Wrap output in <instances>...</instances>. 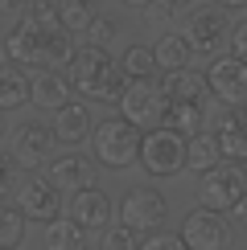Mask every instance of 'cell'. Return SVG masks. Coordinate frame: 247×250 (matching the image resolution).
Here are the masks:
<instances>
[{
	"instance_id": "6da1fadb",
	"label": "cell",
	"mask_w": 247,
	"mask_h": 250,
	"mask_svg": "<svg viewBox=\"0 0 247 250\" xmlns=\"http://www.w3.org/2000/svg\"><path fill=\"white\" fill-rule=\"evenodd\" d=\"M4 54L21 66L62 70L74 58V41L66 25H37L33 17H17V25L4 33Z\"/></svg>"
},
{
	"instance_id": "7a4b0ae2",
	"label": "cell",
	"mask_w": 247,
	"mask_h": 250,
	"mask_svg": "<svg viewBox=\"0 0 247 250\" xmlns=\"http://www.w3.org/2000/svg\"><path fill=\"white\" fill-rule=\"evenodd\" d=\"M70 82L82 99H95V103H120L124 86H128V74L116 58L107 54V45H82L70 58Z\"/></svg>"
},
{
	"instance_id": "3957f363",
	"label": "cell",
	"mask_w": 247,
	"mask_h": 250,
	"mask_svg": "<svg viewBox=\"0 0 247 250\" xmlns=\"http://www.w3.org/2000/svg\"><path fill=\"white\" fill-rule=\"evenodd\" d=\"M140 164L148 176H177L190 168V135L169 127V123H157V127L144 131L140 144Z\"/></svg>"
},
{
	"instance_id": "277c9868",
	"label": "cell",
	"mask_w": 247,
	"mask_h": 250,
	"mask_svg": "<svg viewBox=\"0 0 247 250\" xmlns=\"http://www.w3.org/2000/svg\"><path fill=\"white\" fill-rule=\"evenodd\" d=\"M91 144H95V160L103 164V168H128V164L140 160L144 127H136V123L124 119V115H111V119L95 123Z\"/></svg>"
},
{
	"instance_id": "5b68a950",
	"label": "cell",
	"mask_w": 247,
	"mask_h": 250,
	"mask_svg": "<svg viewBox=\"0 0 247 250\" xmlns=\"http://www.w3.org/2000/svg\"><path fill=\"white\" fill-rule=\"evenodd\" d=\"M120 115L132 119L136 127H157V123H165V111H169V95L161 90V78H132L128 86H124L120 95Z\"/></svg>"
},
{
	"instance_id": "8992f818",
	"label": "cell",
	"mask_w": 247,
	"mask_h": 250,
	"mask_svg": "<svg viewBox=\"0 0 247 250\" xmlns=\"http://www.w3.org/2000/svg\"><path fill=\"white\" fill-rule=\"evenodd\" d=\"M247 193V176L235 160H219L214 168L202 172V185H198V201L206 209L214 213H235V205H239V197Z\"/></svg>"
},
{
	"instance_id": "52a82bcc",
	"label": "cell",
	"mask_w": 247,
	"mask_h": 250,
	"mask_svg": "<svg viewBox=\"0 0 247 250\" xmlns=\"http://www.w3.org/2000/svg\"><path fill=\"white\" fill-rule=\"evenodd\" d=\"M165 213H169V201H165L157 189H132V193H124L120 197V209H116L120 226H124V230H132L136 238L161 230Z\"/></svg>"
},
{
	"instance_id": "ba28073f",
	"label": "cell",
	"mask_w": 247,
	"mask_h": 250,
	"mask_svg": "<svg viewBox=\"0 0 247 250\" xmlns=\"http://www.w3.org/2000/svg\"><path fill=\"white\" fill-rule=\"evenodd\" d=\"M231 29H235V25L226 21V8L214 4V8H194V13L185 17L181 33H185V41L194 45V54L214 58L226 41H231Z\"/></svg>"
},
{
	"instance_id": "9c48e42d",
	"label": "cell",
	"mask_w": 247,
	"mask_h": 250,
	"mask_svg": "<svg viewBox=\"0 0 247 250\" xmlns=\"http://www.w3.org/2000/svg\"><path fill=\"white\" fill-rule=\"evenodd\" d=\"M17 205L25 209L29 222H54V217L62 213V189L49 176H37L33 168H25V176H21L17 185Z\"/></svg>"
},
{
	"instance_id": "30bf717a",
	"label": "cell",
	"mask_w": 247,
	"mask_h": 250,
	"mask_svg": "<svg viewBox=\"0 0 247 250\" xmlns=\"http://www.w3.org/2000/svg\"><path fill=\"white\" fill-rule=\"evenodd\" d=\"M206 82H210V95L219 103H247V58L214 54L210 70H206Z\"/></svg>"
},
{
	"instance_id": "8fae6325",
	"label": "cell",
	"mask_w": 247,
	"mask_h": 250,
	"mask_svg": "<svg viewBox=\"0 0 247 250\" xmlns=\"http://www.w3.org/2000/svg\"><path fill=\"white\" fill-rule=\"evenodd\" d=\"M66 213L74 217L82 230H107L116 209H111V197L107 189H99V185H82L66 197Z\"/></svg>"
},
{
	"instance_id": "7c38bea8",
	"label": "cell",
	"mask_w": 247,
	"mask_h": 250,
	"mask_svg": "<svg viewBox=\"0 0 247 250\" xmlns=\"http://www.w3.org/2000/svg\"><path fill=\"white\" fill-rule=\"evenodd\" d=\"M54 144H58L54 127H46V123L29 119V123H21V127H17V140H13V160L21 164V168H41V164H46L49 156H54Z\"/></svg>"
},
{
	"instance_id": "4fadbf2b",
	"label": "cell",
	"mask_w": 247,
	"mask_h": 250,
	"mask_svg": "<svg viewBox=\"0 0 247 250\" xmlns=\"http://www.w3.org/2000/svg\"><path fill=\"white\" fill-rule=\"evenodd\" d=\"M214 135L226 160H247V103H222L214 115Z\"/></svg>"
},
{
	"instance_id": "5bb4252c",
	"label": "cell",
	"mask_w": 247,
	"mask_h": 250,
	"mask_svg": "<svg viewBox=\"0 0 247 250\" xmlns=\"http://www.w3.org/2000/svg\"><path fill=\"white\" fill-rule=\"evenodd\" d=\"M181 238H185V246L190 250H219L226 246V222H222V213H214V209H194V213H185L181 217Z\"/></svg>"
},
{
	"instance_id": "9a60e30c",
	"label": "cell",
	"mask_w": 247,
	"mask_h": 250,
	"mask_svg": "<svg viewBox=\"0 0 247 250\" xmlns=\"http://www.w3.org/2000/svg\"><path fill=\"white\" fill-rule=\"evenodd\" d=\"M46 176L58 185L62 193H74V189H82V185H91V176H95V164H91L87 156H78V152L49 156V160H46Z\"/></svg>"
},
{
	"instance_id": "2e32d148",
	"label": "cell",
	"mask_w": 247,
	"mask_h": 250,
	"mask_svg": "<svg viewBox=\"0 0 247 250\" xmlns=\"http://www.w3.org/2000/svg\"><path fill=\"white\" fill-rule=\"evenodd\" d=\"M70 95H74V82H70V74H62V70H37L33 78H29V103H37V107L54 111L62 107V103H70Z\"/></svg>"
},
{
	"instance_id": "e0dca14e",
	"label": "cell",
	"mask_w": 247,
	"mask_h": 250,
	"mask_svg": "<svg viewBox=\"0 0 247 250\" xmlns=\"http://www.w3.org/2000/svg\"><path fill=\"white\" fill-rule=\"evenodd\" d=\"M91 111L87 103H62V107H54V135L62 144H70V148H78V144L91 140Z\"/></svg>"
},
{
	"instance_id": "ac0fdd59",
	"label": "cell",
	"mask_w": 247,
	"mask_h": 250,
	"mask_svg": "<svg viewBox=\"0 0 247 250\" xmlns=\"http://www.w3.org/2000/svg\"><path fill=\"white\" fill-rule=\"evenodd\" d=\"M161 90H165L169 99H214L206 74H198V70H190V66H181V70H161Z\"/></svg>"
},
{
	"instance_id": "d6986e66",
	"label": "cell",
	"mask_w": 247,
	"mask_h": 250,
	"mask_svg": "<svg viewBox=\"0 0 247 250\" xmlns=\"http://www.w3.org/2000/svg\"><path fill=\"white\" fill-rule=\"evenodd\" d=\"M29 103V74L21 70V62H0V107L17 111Z\"/></svg>"
},
{
	"instance_id": "ffe728a7",
	"label": "cell",
	"mask_w": 247,
	"mask_h": 250,
	"mask_svg": "<svg viewBox=\"0 0 247 250\" xmlns=\"http://www.w3.org/2000/svg\"><path fill=\"white\" fill-rule=\"evenodd\" d=\"M165 123L177 127L185 135L206 127V99H169V111H165Z\"/></svg>"
},
{
	"instance_id": "44dd1931",
	"label": "cell",
	"mask_w": 247,
	"mask_h": 250,
	"mask_svg": "<svg viewBox=\"0 0 247 250\" xmlns=\"http://www.w3.org/2000/svg\"><path fill=\"white\" fill-rule=\"evenodd\" d=\"M219 160H226L222 156V148H219V135L214 131H194L190 135V168L194 172H206V168H214Z\"/></svg>"
},
{
	"instance_id": "7402d4cb",
	"label": "cell",
	"mask_w": 247,
	"mask_h": 250,
	"mask_svg": "<svg viewBox=\"0 0 247 250\" xmlns=\"http://www.w3.org/2000/svg\"><path fill=\"white\" fill-rule=\"evenodd\" d=\"M152 49H157V66H161V70H181V66H190V58H194V45L185 41V33L161 37Z\"/></svg>"
},
{
	"instance_id": "603a6c76",
	"label": "cell",
	"mask_w": 247,
	"mask_h": 250,
	"mask_svg": "<svg viewBox=\"0 0 247 250\" xmlns=\"http://www.w3.org/2000/svg\"><path fill=\"white\" fill-rule=\"evenodd\" d=\"M120 66H124V74H128V82L132 78H157L161 74L157 49H152V45H128L124 58H120Z\"/></svg>"
},
{
	"instance_id": "cb8c5ba5",
	"label": "cell",
	"mask_w": 247,
	"mask_h": 250,
	"mask_svg": "<svg viewBox=\"0 0 247 250\" xmlns=\"http://www.w3.org/2000/svg\"><path fill=\"white\" fill-rule=\"evenodd\" d=\"M58 13H62V25L70 33H82L99 17V0H58Z\"/></svg>"
},
{
	"instance_id": "d4e9b609",
	"label": "cell",
	"mask_w": 247,
	"mask_h": 250,
	"mask_svg": "<svg viewBox=\"0 0 247 250\" xmlns=\"http://www.w3.org/2000/svg\"><path fill=\"white\" fill-rule=\"evenodd\" d=\"M46 242L49 246H87V230H82V226L74 222V217H54V222H49V234H46Z\"/></svg>"
},
{
	"instance_id": "484cf974",
	"label": "cell",
	"mask_w": 247,
	"mask_h": 250,
	"mask_svg": "<svg viewBox=\"0 0 247 250\" xmlns=\"http://www.w3.org/2000/svg\"><path fill=\"white\" fill-rule=\"evenodd\" d=\"M25 238V209L0 201V246H13Z\"/></svg>"
},
{
	"instance_id": "4316f807",
	"label": "cell",
	"mask_w": 247,
	"mask_h": 250,
	"mask_svg": "<svg viewBox=\"0 0 247 250\" xmlns=\"http://www.w3.org/2000/svg\"><path fill=\"white\" fill-rule=\"evenodd\" d=\"M116 33H120V25H116L111 17H103V13L91 21L87 29H82V37H87L91 45H111V41H116Z\"/></svg>"
},
{
	"instance_id": "83f0119b",
	"label": "cell",
	"mask_w": 247,
	"mask_h": 250,
	"mask_svg": "<svg viewBox=\"0 0 247 250\" xmlns=\"http://www.w3.org/2000/svg\"><path fill=\"white\" fill-rule=\"evenodd\" d=\"M140 246H148V250H177V246H185V238L181 234H144Z\"/></svg>"
},
{
	"instance_id": "f1b7e54d",
	"label": "cell",
	"mask_w": 247,
	"mask_h": 250,
	"mask_svg": "<svg viewBox=\"0 0 247 250\" xmlns=\"http://www.w3.org/2000/svg\"><path fill=\"white\" fill-rule=\"evenodd\" d=\"M231 54H239V58H247V17H243L239 25L231 29Z\"/></svg>"
},
{
	"instance_id": "f546056e",
	"label": "cell",
	"mask_w": 247,
	"mask_h": 250,
	"mask_svg": "<svg viewBox=\"0 0 247 250\" xmlns=\"http://www.w3.org/2000/svg\"><path fill=\"white\" fill-rule=\"evenodd\" d=\"M33 4H37V0H0V13H8V17H25Z\"/></svg>"
},
{
	"instance_id": "4dcf8cb0",
	"label": "cell",
	"mask_w": 247,
	"mask_h": 250,
	"mask_svg": "<svg viewBox=\"0 0 247 250\" xmlns=\"http://www.w3.org/2000/svg\"><path fill=\"white\" fill-rule=\"evenodd\" d=\"M103 246H136V234H132V230H124V234H107V238H103Z\"/></svg>"
},
{
	"instance_id": "1f68e13d",
	"label": "cell",
	"mask_w": 247,
	"mask_h": 250,
	"mask_svg": "<svg viewBox=\"0 0 247 250\" xmlns=\"http://www.w3.org/2000/svg\"><path fill=\"white\" fill-rule=\"evenodd\" d=\"M8 185H13V168H8V160L0 156V197L8 193Z\"/></svg>"
},
{
	"instance_id": "d6a6232c",
	"label": "cell",
	"mask_w": 247,
	"mask_h": 250,
	"mask_svg": "<svg viewBox=\"0 0 247 250\" xmlns=\"http://www.w3.org/2000/svg\"><path fill=\"white\" fill-rule=\"evenodd\" d=\"M235 222H239L243 230H247V193L239 197V205H235Z\"/></svg>"
},
{
	"instance_id": "836d02e7",
	"label": "cell",
	"mask_w": 247,
	"mask_h": 250,
	"mask_svg": "<svg viewBox=\"0 0 247 250\" xmlns=\"http://www.w3.org/2000/svg\"><path fill=\"white\" fill-rule=\"evenodd\" d=\"M124 4H128V8H148L152 0H124Z\"/></svg>"
},
{
	"instance_id": "e575fe53",
	"label": "cell",
	"mask_w": 247,
	"mask_h": 250,
	"mask_svg": "<svg viewBox=\"0 0 247 250\" xmlns=\"http://www.w3.org/2000/svg\"><path fill=\"white\" fill-rule=\"evenodd\" d=\"M219 4H222V8H243L247 0H219Z\"/></svg>"
},
{
	"instance_id": "d590c367",
	"label": "cell",
	"mask_w": 247,
	"mask_h": 250,
	"mask_svg": "<svg viewBox=\"0 0 247 250\" xmlns=\"http://www.w3.org/2000/svg\"><path fill=\"white\" fill-rule=\"evenodd\" d=\"M4 115H8V111L0 107V140H4V131H8V123H4Z\"/></svg>"
},
{
	"instance_id": "8d00e7d4",
	"label": "cell",
	"mask_w": 247,
	"mask_h": 250,
	"mask_svg": "<svg viewBox=\"0 0 247 250\" xmlns=\"http://www.w3.org/2000/svg\"><path fill=\"white\" fill-rule=\"evenodd\" d=\"M173 4H177V8H190V4H194V0H173Z\"/></svg>"
},
{
	"instance_id": "74e56055",
	"label": "cell",
	"mask_w": 247,
	"mask_h": 250,
	"mask_svg": "<svg viewBox=\"0 0 247 250\" xmlns=\"http://www.w3.org/2000/svg\"><path fill=\"white\" fill-rule=\"evenodd\" d=\"M0 54H4V33H0Z\"/></svg>"
}]
</instances>
